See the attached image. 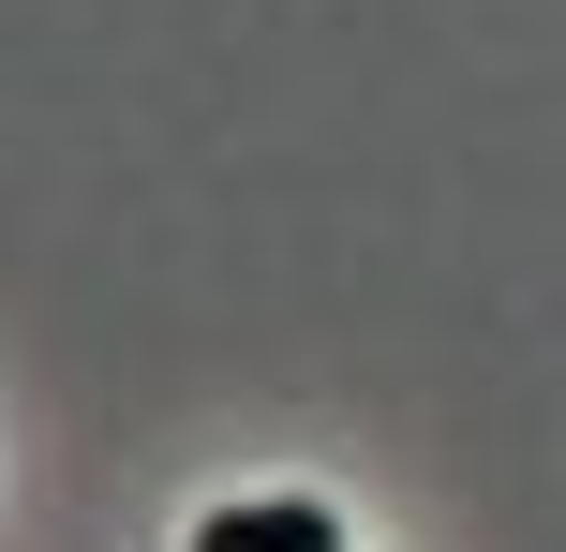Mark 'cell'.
<instances>
[{
	"mask_svg": "<svg viewBox=\"0 0 566 552\" xmlns=\"http://www.w3.org/2000/svg\"><path fill=\"white\" fill-rule=\"evenodd\" d=\"M195 552H343V523H328L313 493H269V508H224Z\"/></svg>",
	"mask_w": 566,
	"mask_h": 552,
	"instance_id": "cell-1",
	"label": "cell"
}]
</instances>
